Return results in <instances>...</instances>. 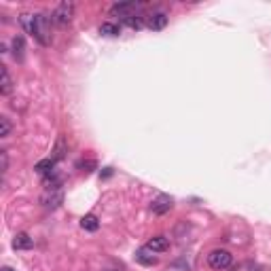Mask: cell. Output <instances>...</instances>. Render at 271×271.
<instances>
[{
  "mask_svg": "<svg viewBox=\"0 0 271 271\" xmlns=\"http://www.w3.org/2000/svg\"><path fill=\"white\" fill-rule=\"evenodd\" d=\"M136 261L140 265H146V267H151V265L157 263V256H153V250H148V248H140V250H136Z\"/></svg>",
  "mask_w": 271,
  "mask_h": 271,
  "instance_id": "8",
  "label": "cell"
},
{
  "mask_svg": "<svg viewBox=\"0 0 271 271\" xmlns=\"http://www.w3.org/2000/svg\"><path fill=\"white\" fill-rule=\"evenodd\" d=\"M123 24L128 26V28H134V30H140V28L144 26V21H142L140 15H131V17H125Z\"/></svg>",
  "mask_w": 271,
  "mask_h": 271,
  "instance_id": "17",
  "label": "cell"
},
{
  "mask_svg": "<svg viewBox=\"0 0 271 271\" xmlns=\"http://www.w3.org/2000/svg\"><path fill=\"white\" fill-rule=\"evenodd\" d=\"M100 34H104V36H119L121 28L117 24H102L100 26Z\"/></svg>",
  "mask_w": 271,
  "mask_h": 271,
  "instance_id": "16",
  "label": "cell"
},
{
  "mask_svg": "<svg viewBox=\"0 0 271 271\" xmlns=\"http://www.w3.org/2000/svg\"><path fill=\"white\" fill-rule=\"evenodd\" d=\"M66 153H68V142H66L64 136H60V138H57V142H55V148H53V159L55 161L64 159Z\"/></svg>",
  "mask_w": 271,
  "mask_h": 271,
  "instance_id": "13",
  "label": "cell"
},
{
  "mask_svg": "<svg viewBox=\"0 0 271 271\" xmlns=\"http://www.w3.org/2000/svg\"><path fill=\"white\" fill-rule=\"evenodd\" d=\"M34 246L32 238L28 233H17L13 238V248L15 250H30V248Z\"/></svg>",
  "mask_w": 271,
  "mask_h": 271,
  "instance_id": "9",
  "label": "cell"
},
{
  "mask_svg": "<svg viewBox=\"0 0 271 271\" xmlns=\"http://www.w3.org/2000/svg\"><path fill=\"white\" fill-rule=\"evenodd\" d=\"M250 271H263V269H261V267H252Z\"/></svg>",
  "mask_w": 271,
  "mask_h": 271,
  "instance_id": "20",
  "label": "cell"
},
{
  "mask_svg": "<svg viewBox=\"0 0 271 271\" xmlns=\"http://www.w3.org/2000/svg\"><path fill=\"white\" fill-rule=\"evenodd\" d=\"M0 161H2V172L9 170V155L7 151H0Z\"/></svg>",
  "mask_w": 271,
  "mask_h": 271,
  "instance_id": "19",
  "label": "cell"
},
{
  "mask_svg": "<svg viewBox=\"0 0 271 271\" xmlns=\"http://www.w3.org/2000/svg\"><path fill=\"white\" fill-rule=\"evenodd\" d=\"M146 248H148V250H153V252H163V250H168V248H170V241H168L165 235H157V238L148 239Z\"/></svg>",
  "mask_w": 271,
  "mask_h": 271,
  "instance_id": "7",
  "label": "cell"
},
{
  "mask_svg": "<svg viewBox=\"0 0 271 271\" xmlns=\"http://www.w3.org/2000/svg\"><path fill=\"white\" fill-rule=\"evenodd\" d=\"M45 207H49V210H55L57 206L64 201V191L62 189H53V191H45V195L40 197Z\"/></svg>",
  "mask_w": 271,
  "mask_h": 271,
  "instance_id": "5",
  "label": "cell"
},
{
  "mask_svg": "<svg viewBox=\"0 0 271 271\" xmlns=\"http://www.w3.org/2000/svg\"><path fill=\"white\" fill-rule=\"evenodd\" d=\"M11 129H13V125H11L9 117H0V138L11 136Z\"/></svg>",
  "mask_w": 271,
  "mask_h": 271,
  "instance_id": "18",
  "label": "cell"
},
{
  "mask_svg": "<svg viewBox=\"0 0 271 271\" xmlns=\"http://www.w3.org/2000/svg\"><path fill=\"white\" fill-rule=\"evenodd\" d=\"M24 53H26V43H24V38L21 36H15L13 38V55H15V60H24Z\"/></svg>",
  "mask_w": 271,
  "mask_h": 271,
  "instance_id": "15",
  "label": "cell"
},
{
  "mask_svg": "<svg viewBox=\"0 0 271 271\" xmlns=\"http://www.w3.org/2000/svg\"><path fill=\"white\" fill-rule=\"evenodd\" d=\"M138 9H140V2H119V4H114V7L111 9V13L112 15H121L125 19V17L134 15Z\"/></svg>",
  "mask_w": 271,
  "mask_h": 271,
  "instance_id": "6",
  "label": "cell"
},
{
  "mask_svg": "<svg viewBox=\"0 0 271 271\" xmlns=\"http://www.w3.org/2000/svg\"><path fill=\"white\" fill-rule=\"evenodd\" d=\"M80 227L85 229V231H97L100 229V221L94 216V214H87L80 218Z\"/></svg>",
  "mask_w": 271,
  "mask_h": 271,
  "instance_id": "14",
  "label": "cell"
},
{
  "mask_svg": "<svg viewBox=\"0 0 271 271\" xmlns=\"http://www.w3.org/2000/svg\"><path fill=\"white\" fill-rule=\"evenodd\" d=\"M172 206H174V201H172L170 195H157L153 201H151V210H153V214H165V212H170L172 210Z\"/></svg>",
  "mask_w": 271,
  "mask_h": 271,
  "instance_id": "4",
  "label": "cell"
},
{
  "mask_svg": "<svg viewBox=\"0 0 271 271\" xmlns=\"http://www.w3.org/2000/svg\"><path fill=\"white\" fill-rule=\"evenodd\" d=\"M74 17V2H60L51 13V21L57 26H68Z\"/></svg>",
  "mask_w": 271,
  "mask_h": 271,
  "instance_id": "2",
  "label": "cell"
},
{
  "mask_svg": "<svg viewBox=\"0 0 271 271\" xmlns=\"http://www.w3.org/2000/svg\"><path fill=\"white\" fill-rule=\"evenodd\" d=\"M19 24L24 26V30L34 36L40 45H51V28H49V17L43 13H21Z\"/></svg>",
  "mask_w": 271,
  "mask_h": 271,
  "instance_id": "1",
  "label": "cell"
},
{
  "mask_svg": "<svg viewBox=\"0 0 271 271\" xmlns=\"http://www.w3.org/2000/svg\"><path fill=\"white\" fill-rule=\"evenodd\" d=\"M0 68H2V70H0V74H2V80H0V94L9 96L11 91H13V79H11L7 66H0Z\"/></svg>",
  "mask_w": 271,
  "mask_h": 271,
  "instance_id": "10",
  "label": "cell"
},
{
  "mask_svg": "<svg viewBox=\"0 0 271 271\" xmlns=\"http://www.w3.org/2000/svg\"><path fill=\"white\" fill-rule=\"evenodd\" d=\"M55 163H57V161H55L53 157H49V159H43V161H38V163H36V168H34V170H36L40 176H49V174H53V168H55Z\"/></svg>",
  "mask_w": 271,
  "mask_h": 271,
  "instance_id": "12",
  "label": "cell"
},
{
  "mask_svg": "<svg viewBox=\"0 0 271 271\" xmlns=\"http://www.w3.org/2000/svg\"><path fill=\"white\" fill-rule=\"evenodd\" d=\"M111 271H114V269H111Z\"/></svg>",
  "mask_w": 271,
  "mask_h": 271,
  "instance_id": "22",
  "label": "cell"
},
{
  "mask_svg": "<svg viewBox=\"0 0 271 271\" xmlns=\"http://www.w3.org/2000/svg\"><path fill=\"white\" fill-rule=\"evenodd\" d=\"M207 263H210L212 269L221 271V269L231 267L233 256H231V252H229V250H224V248H218V250H212L210 255H207Z\"/></svg>",
  "mask_w": 271,
  "mask_h": 271,
  "instance_id": "3",
  "label": "cell"
},
{
  "mask_svg": "<svg viewBox=\"0 0 271 271\" xmlns=\"http://www.w3.org/2000/svg\"><path fill=\"white\" fill-rule=\"evenodd\" d=\"M2 271H13V269H11V267H2Z\"/></svg>",
  "mask_w": 271,
  "mask_h": 271,
  "instance_id": "21",
  "label": "cell"
},
{
  "mask_svg": "<svg viewBox=\"0 0 271 271\" xmlns=\"http://www.w3.org/2000/svg\"><path fill=\"white\" fill-rule=\"evenodd\" d=\"M165 26H168V15L165 13H153L148 17V28L151 30H163Z\"/></svg>",
  "mask_w": 271,
  "mask_h": 271,
  "instance_id": "11",
  "label": "cell"
}]
</instances>
